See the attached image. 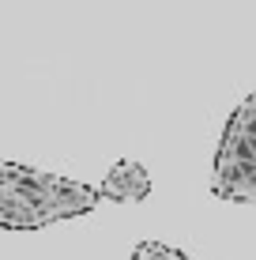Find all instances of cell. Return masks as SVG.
<instances>
[{
	"mask_svg": "<svg viewBox=\"0 0 256 260\" xmlns=\"http://www.w3.org/2000/svg\"><path fill=\"white\" fill-rule=\"evenodd\" d=\"M98 192L87 185L49 177L0 158V226L4 230H38L46 222L91 211Z\"/></svg>",
	"mask_w": 256,
	"mask_h": 260,
	"instance_id": "cell-1",
	"label": "cell"
}]
</instances>
